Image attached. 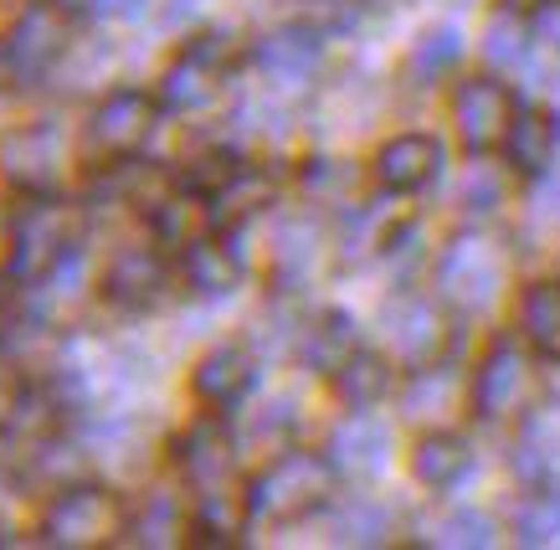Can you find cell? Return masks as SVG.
<instances>
[{
    "instance_id": "cell-34",
    "label": "cell",
    "mask_w": 560,
    "mask_h": 550,
    "mask_svg": "<svg viewBox=\"0 0 560 550\" xmlns=\"http://www.w3.org/2000/svg\"><path fill=\"white\" fill-rule=\"evenodd\" d=\"M386 510H375V504H355V510H345L340 515V525H335V530H340V540L345 546H381V540H386Z\"/></svg>"
},
{
    "instance_id": "cell-8",
    "label": "cell",
    "mask_w": 560,
    "mask_h": 550,
    "mask_svg": "<svg viewBox=\"0 0 560 550\" xmlns=\"http://www.w3.org/2000/svg\"><path fill=\"white\" fill-rule=\"evenodd\" d=\"M154 119H160V104L139 87H114L93 119H88V155L93 160H129L154 134Z\"/></svg>"
},
{
    "instance_id": "cell-6",
    "label": "cell",
    "mask_w": 560,
    "mask_h": 550,
    "mask_svg": "<svg viewBox=\"0 0 560 550\" xmlns=\"http://www.w3.org/2000/svg\"><path fill=\"white\" fill-rule=\"evenodd\" d=\"M504 268H510L504 247L483 232H468L438 258V289L458 309H483V304H493V293L504 289Z\"/></svg>"
},
{
    "instance_id": "cell-5",
    "label": "cell",
    "mask_w": 560,
    "mask_h": 550,
    "mask_svg": "<svg viewBox=\"0 0 560 550\" xmlns=\"http://www.w3.org/2000/svg\"><path fill=\"white\" fill-rule=\"evenodd\" d=\"M72 47V21L62 5H51V0H36L21 11V21L11 26L5 36V47H0V62L5 72L16 78V83H36L42 72H51L62 62V52Z\"/></svg>"
},
{
    "instance_id": "cell-35",
    "label": "cell",
    "mask_w": 560,
    "mask_h": 550,
    "mask_svg": "<svg viewBox=\"0 0 560 550\" xmlns=\"http://www.w3.org/2000/svg\"><path fill=\"white\" fill-rule=\"evenodd\" d=\"M21 407H26V386H21V371L16 365L0 361V428H11L21 417Z\"/></svg>"
},
{
    "instance_id": "cell-1",
    "label": "cell",
    "mask_w": 560,
    "mask_h": 550,
    "mask_svg": "<svg viewBox=\"0 0 560 550\" xmlns=\"http://www.w3.org/2000/svg\"><path fill=\"white\" fill-rule=\"evenodd\" d=\"M78 232H83V217L78 207H62V201H32L11 222V278L16 283H47L51 273H62L72 262V247H78Z\"/></svg>"
},
{
    "instance_id": "cell-24",
    "label": "cell",
    "mask_w": 560,
    "mask_h": 550,
    "mask_svg": "<svg viewBox=\"0 0 560 550\" xmlns=\"http://www.w3.org/2000/svg\"><path fill=\"white\" fill-rule=\"evenodd\" d=\"M411 473L427 483V489H453V483L468 473V443L453 437V432H432L417 443L411 453Z\"/></svg>"
},
{
    "instance_id": "cell-23",
    "label": "cell",
    "mask_w": 560,
    "mask_h": 550,
    "mask_svg": "<svg viewBox=\"0 0 560 550\" xmlns=\"http://www.w3.org/2000/svg\"><path fill=\"white\" fill-rule=\"evenodd\" d=\"M335 391H340V401L350 412H371V407H381L390 391V365L381 361V355L355 350V355L335 371Z\"/></svg>"
},
{
    "instance_id": "cell-21",
    "label": "cell",
    "mask_w": 560,
    "mask_h": 550,
    "mask_svg": "<svg viewBox=\"0 0 560 550\" xmlns=\"http://www.w3.org/2000/svg\"><path fill=\"white\" fill-rule=\"evenodd\" d=\"M299 355H304V365H314V371H340L350 355H355V319L350 314H319L314 325L304 329V340H299Z\"/></svg>"
},
{
    "instance_id": "cell-28",
    "label": "cell",
    "mask_w": 560,
    "mask_h": 550,
    "mask_svg": "<svg viewBox=\"0 0 560 550\" xmlns=\"http://www.w3.org/2000/svg\"><path fill=\"white\" fill-rule=\"evenodd\" d=\"M458 57H463V36L453 32V26H438V32H427L422 42L411 47L407 78H411V83H438V78L453 68Z\"/></svg>"
},
{
    "instance_id": "cell-4",
    "label": "cell",
    "mask_w": 560,
    "mask_h": 550,
    "mask_svg": "<svg viewBox=\"0 0 560 550\" xmlns=\"http://www.w3.org/2000/svg\"><path fill=\"white\" fill-rule=\"evenodd\" d=\"M540 401V371L520 344H493L474 376V412L483 422H520Z\"/></svg>"
},
{
    "instance_id": "cell-2",
    "label": "cell",
    "mask_w": 560,
    "mask_h": 550,
    "mask_svg": "<svg viewBox=\"0 0 560 550\" xmlns=\"http://www.w3.org/2000/svg\"><path fill=\"white\" fill-rule=\"evenodd\" d=\"M124 530H129V510L103 483H68L47 504V519H42V540L57 550H103Z\"/></svg>"
},
{
    "instance_id": "cell-15",
    "label": "cell",
    "mask_w": 560,
    "mask_h": 550,
    "mask_svg": "<svg viewBox=\"0 0 560 550\" xmlns=\"http://www.w3.org/2000/svg\"><path fill=\"white\" fill-rule=\"evenodd\" d=\"M253 386V355L242 344H221L196 365V396L211 407H237Z\"/></svg>"
},
{
    "instance_id": "cell-40",
    "label": "cell",
    "mask_w": 560,
    "mask_h": 550,
    "mask_svg": "<svg viewBox=\"0 0 560 550\" xmlns=\"http://www.w3.org/2000/svg\"><path fill=\"white\" fill-rule=\"evenodd\" d=\"M0 335H5V299H0Z\"/></svg>"
},
{
    "instance_id": "cell-33",
    "label": "cell",
    "mask_w": 560,
    "mask_h": 550,
    "mask_svg": "<svg viewBox=\"0 0 560 550\" xmlns=\"http://www.w3.org/2000/svg\"><path fill=\"white\" fill-rule=\"evenodd\" d=\"M458 201L468 211H493V207H504V175L493 171V165H474V171L463 175V186H458Z\"/></svg>"
},
{
    "instance_id": "cell-19",
    "label": "cell",
    "mask_w": 560,
    "mask_h": 550,
    "mask_svg": "<svg viewBox=\"0 0 560 550\" xmlns=\"http://www.w3.org/2000/svg\"><path fill=\"white\" fill-rule=\"evenodd\" d=\"M237 278H242V262H237V253H232L226 242L201 237V242H190L186 247V283L201 293V299H221V293H232L237 289Z\"/></svg>"
},
{
    "instance_id": "cell-29",
    "label": "cell",
    "mask_w": 560,
    "mask_h": 550,
    "mask_svg": "<svg viewBox=\"0 0 560 550\" xmlns=\"http://www.w3.org/2000/svg\"><path fill=\"white\" fill-rule=\"evenodd\" d=\"M453 407H458V381L447 376V371H432L427 365L422 376L407 386V417H453Z\"/></svg>"
},
{
    "instance_id": "cell-38",
    "label": "cell",
    "mask_w": 560,
    "mask_h": 550,
    "mask_svg": "<svg viewBox=\"0 0 560 550\" xmlns=\"http://www.w3.org/2000/svg\"><path fill=\"white\" fill-rule=\"evenodd\" d=\"M0 268H11V222L0 217Z\"/></svg>"
},
{
    "instance_id": "cell-7",
    "label": "cell",
    "mask_w": 560,
    "mask_h": 550,
    "mask_svg": "<svg viewBox=\"0 0 560 550\" xmlns=\"http://www.w3.org/2000/svg\"><path fill=\"white\" fill-rule=\"evenodd\" d=\"M226 72H232V36H201L165 68L160 98H165V108L196 114V108L217 104V93L226 87Z\"/></svg>"
},
{
    "instance_id": "cell-13",
    "label": "cell",
    "mask_w": 560,
    "mask_h": 550,
    "mask_svg": "<svg viewBox=\"0 0 560 550\" xmlns=\"http://www.w3.org/2000/svg\"><path fill=\"white\" fill-rule=\"evenodd\" d=\"M438 165H442V150H438V139H427V134H396L375 155V175H381L386 190H422L438 175Z\"/></svg>"
},
{
    "instance_id": "cell-36",
    "label": "cell",
    "mask_w": 560,
    "mask_h": 550,
    "mask_svg": "<svg viewBox=\"0 0 560 550\" xmlns=\"http://www.w3.org/2000/svg\"><path fill=\"white\" fill-rule=\"evenodd\" d=\"M237 171H242L237 160H226V155H206V160H201V171H190V180H196L201 190H211V196H217V190L226 186V180H232Z\"/></svg>"
},
{
    "instance_id": "cell-20",
    "label": "cell",
    "mask_w": 560,
    "mask_h": 550,
    "mask_svg": "<svg viewBox=\"0 0 560 550\" xmlns=\"http://www.w3.org/2000/svg\"><path fill=\"white\" fill-rule=\"evenodd\" d=\"M386 428L381 422H371V417H355V422H345L340 432H335V464L345 468V473H355V479H375L381 468H386Z\"/></svg>"
},
{
    "instance_id": "cell-31",
    "label": "cell",
    "mask_w": 560,
    "mask_h": 550,
    "mask_svg": "<svg viewBox=\"0 0 560 550\" xmlns=\"http://www.w3.org/2000/svg\"><path fill=\"white\" fill-rule=\"evenodd\" d=\"M135 540L139 546H175L180 540V510L171 494H150L144 510L135 515Z\"/></svg>"
},
{
    "instance_id": "cell-10",
    "label": "cell",
    "mask_w": 560,
    "mask_h": 550,
    "mask_svg": "<svg viewBox=\"0 0 560 550\" xmlns=\"http://www.w3.org/2000/svg\"><path fill=\"white\" fill-rule=\"evenodd\" d=\"M57 129L51 124H26L16 134L0 139V171L21 190H47L57 180Z\"/></svg>"
},
{
    "instance_id": "cell-27",
    "label": "cell",
    "mask_w": 560,
    "mask_h": 550,
    "mask_svg": "<svg viewBox=\"0 0 560 550\" xmlns=\"http://www.w3.org/2000/svg\"><path fill=\"white\" fill-rule=\"evenodd\" d=\"M514 535L520 546H550L560 535V494L556 489H529L514 510Z\"/></svg>"
},
{
    "instance_id": "cell-18",
    "label": "cell",
    "mask_w": 560,
    "mask_h": 550,
    "mask_svg": "<svg viewBox=\"0 0 560 550\" xmlns=\"http://www.w3.org/2000/svg\"><path fill=\"white\" fill-rule=\"evenodd\" d=\"M257 62H262V72L278 78V83H304L308 72L319 68V36L304 32V26L272 32L257 42Z\"/></svg>"
},
{
    "instance_id": "cell-12",
    "label": "cell",
    "mask_w": 560,
    "mask_h": 550,
    "mask_svg": "<svg viewBox=\"0 0 560 550\" xmlns=\"http://www.w3.org/2000/svg\"><path fill=\"white\" fill-rule=\"evenodd\" d=\"M165 289V262L154 258L150 247H124L119 258L108 262V273H103V293L124 304V309H144L154 304Z\"/></svg>"
},
{
    "instance_id": "cell-25",
    "label": "cell",
    "mask_w": 560,
    "mask_h": 550,
    "mask_svg": "<svg viewBox=\"0 0 560 550\" xmlns=\"http://www.w3.org/2000/svg\"><path fill=\"white\" fill-rule=\"evenodd\" d=\"M217 222V211L206 207L201 196H165L154 207V232L165 247H190V242L206 237V226Z\"/></svg>"
},
{
    "instance_id": "cell-16",
    "label": "cell",
    "mask_w": 560,
    "mask_h": 550,
    "mask_svg": "<svg viewBox=\"0 0 560 550\" xmlns=\"http://www.w3.org/2000/svg\"><path fill=\"white\" fill-rule=\"evenodd\" d=\"M253 494H242V489H232V483L221 479L211 483L201 494V510H196V535H201L206 546H232V540H242V530H247V519H253Z\"/></svg>"
},
{
    "instance_id": "cell-17",
    "label": "cell",
    "mask_w": 560,
    "mask_h": 550,
    "mask_svg": "<svg viewBox=\"0 0 560 550\" xmlns=\"http://www.w3.org/2000/svg\"><path fill=\"white\" fill-rule=\"evenodd\" d=\"M175 458H180V473H186L190 483L211 489V483H221L232 473V458H237V453H232V437H226L217 422H196V428L180 437Z\"/></svg>"
},
{
    "instance_id": "cell-32",
    "label": "cell",
    "mask_w": 560,
    "mask_h": 550,
    "mask_svg": "<svg viewBox=\"0 0 560 550\" xmlns=\"http://www.w3.org/2000/svg\"><path fill=\"white\" fill-rule=\"evenodd\" d=\"M438 546H458V550H483L493 546V519L483 510H453L438 525Z\"/></svg>"
},
{
    "instance_id": "cell-11",
    "label": "cell",
    "mask_w": 560,
    "mask_h": 550,
    "mask_svg": "<svg viewBox=\"0 0 560 550\" xmlns=\"http://www.w3.org/2000/svg\"><path fill=\"white\" fill-rule=\"evenodd\" d=\"M386 340L390 350L401 355V361L411 365H432V355L442 350V340H447V329H442V314L427 304V299H417V293H407V299H396V304H386Z\"/></svg>"
},
{
    "instance_id": "cell-39",
    "label": "cell",
    "mask_w": 560,
    "mask_h": 550,
    "mask_svg": "<svg viewBox=\"0 0 560 550\" xmlns=\"http://www.w3.org/2000/svg\"><path fill=\"white\" fill-rule=\"evenodd\" d=\"M5 515H11V483L0 479V525H5Z\"/></svg>"
},
{
    "instance_id": "cell-22",
    "label": "cell",
    "mask_w": 560,
    "mask_h": 550,
    "mask_svg": "<svg viewBox=\"0 0 560 550\" xmlns=\"http://www.w3.org/2000/svg\"><path fill=\"white\" fill-rule=\"evenodd\" d=\"M520 329H525V340L540 350L545 361H560V278L525 289V299H520Z\"/></svg>"
},
{
    "instance_id": "cell-30",
    "label": "cell",
    "mask_w": 560,
    "mask_h": 550,
    "mask_svg": "<svg viewBox=\"0 0 560 550\" xmlns=\"http://www.w3.org/2000/svg\"><path fill=\"white\" fill-rule=\"evenodd\" d=\"M525 52H529V36L520 26V16L514 11L489 16V26H483V57H489L493 68H514V62H525Z\"/></svg>"
},
{
    "instance_id": "cell-3",
    "label": "cell",
    "mask_w": 560,
    "mask_h": 550,
    "mask_svg": "<svg viewBox=\"0 0 560 550\" xmlns=\"http://www.w3.org/2000/svg\"><path fill=\"white\" fill-rule=\"evenodd\" d=\"M335 494V464L324 453H283L278 464H268V473L253 483V510L262 519H304L319 504H329Z\"/></svg>"
},
{
    "instance_id": "cell-37",
    "label": "cell",
    "mask_w": 560,
    "mask_h": 550,
    "mask_svg": "<svg viewBox=\"0 0 560 550\" xmlns=\"http://www.w3.org/2000/svg\"><path fill=\"white\" fill-rule=\"evenodd\" d=\"M93 5H98V11H114V16H135L144 0H93Z\"/></svg>"
},
{
    "instance_id": "cell-26",
    "label": "cell",
    "mask_w": 560,
    "mask_h": 550,
    "mask_svg": "<svg viewBox=\"0 0 560 550\" xmlns=\"http://www.w3.org/2000/svg\"><path fill=\"white\" fill-rule=\"evenodd\" d=\"M268 196H272V180L268 175H257V171H237L226 186L211 196V211H217V222L221 226H237L247 222L257 207H268Z\"/></svg>"
},
{
    "instance_id": "cell-14",
    "label": "cell",
    "mask_w": 560,
    "mask_h": 550,
    "mask_svg": "<svg viewBox=\"0 0 560 550\" xmlns=\"http://www.w3.org/2000/svg\"><path fill=\"white\" fill-rule=\"evenodd\" d=\"M556 144H560V119L550 114V108H525V114H514V129H510V139H504L510 165L514 171H525V175L550 171Z\"/></svg>"
},
{
    "instance_id": "cell-9",
    "label": "cell",
    "mask_w": 560,
    "mask_h": 550,
    "mask_svg": "<svg viewBox=\"0 0 560 550\" xmlns=\"http://www.w3.org/2000/svg\"><path fill=\"white\" fill-rule=\"evenodd\" d=\"M514 114H520V108H514V93L504 83H493V78H468V83H458V93H453V129H458L468 155L499 150L514 129Z\"/></svg>"
},
{
    "instance_id": "cell-41",
    "label": "cell",
    "mask_w": 560,
    "mask_h": 550,
    "mask_svg": "<svg viewBox=\"0 0 560 550\" xmlns=\"http://www.w3.org/2000/svg\"><path fill=\"white\" fill-rule=\"evenodd\" d=\"M304 5H335V0H304Z\"/></svg>"
}]
</instances>
